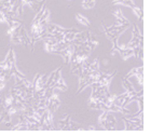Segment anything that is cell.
<instances>
[{
  "label": "cell",
  "instance_id": "6da1fadb",
  "mask_svg": "<svg viewBox=\"0 0 151 136\" xmlns=\"http://www.w3.org/2000/svg\"><path fill=\"white\" fill-rule=\"evenodd\" d=\"M1 64H2L3 69L6 70L11 77L15 78V79H19V80H23L26 78L22 73H19V69H17V67H16L15 55H14V51H13L12 47L9 49V52H8V55H6V60H3V62H1Z\"/></svg>",
  "mask_w": 151,
  "mask_h": 136
},
{
  "label": "cell",
  "instance_id": "7a4b0ae2",
  "mask_svg": "<svg viewBox=\"0 0 151 136\" xmlns=\"http://www.w3.org/2000/svg\"><path fill=\"white\" fill-rule=\"evenodd\" d=\"M129 47L133 49L135 52V56L142 60V35L137 26H133L132 38L129 42Z\"/></svg>",
  "mask_w": 151,
  "mask_h": 136
},
{
  "label": "cell",
  "instance_id": "3957f363",
  "mask_svg": "<svg viewBox=\"0 0 151 136\" xmlns=\"http://www.w3.org/2000/svg\"><path fill=\"white\" fill-rule=\"evenodd\" d=\"M98 124L105 131H116L118 123H116V118L114 116V112L104 110L98 117Z\"/></svg>",
  "mask_w": 151,
  "mask_h": 136
},
{
  "label": "cell",
  "instance_id": "277c9868",
  "mask_svg": "<svg viewBox=\"0 0 151 136\" xmlns=\"http://www.w3.org/2000/svg\"><path fill=\"white\" fill-rule=\"evenodd\" d=\"M125 131H142L144 130L142 123V111H138V114L133 118H123Z\"/></svg>",
  "mask_w": 151,
  "mask_h": 136
},
{
  "label": "cell",
  "instance_id": "5b68a950",
  "mask_svg": "<svg viewBox=\"0 0 151 136\" xmlns=\"http://www.w3.org/2000/svg\"><path fill=\"white\" fill-rule=\"evenodd\" d=\"M58 129L60 131H80L84 130L81 125L73 122L69 114H65L62 119L58 120Z\"/></svg>",
  "mask_w": 151,
  "mask_h": 136
},
{
  "label": "cell",
  "instance_id": "8992f818",
  "mask_svg": "<svg viewBox=\"0 0 151 136\" xmlns=\"http://www.w3.org/2000/svg\"><path fill=\"white\" fill-rule=\"evenodd\" d=\"M73 51H75L73 43H70V45H68L66 47H64V49H62V50L55 52V54H57V55H60V56L63 57L64 63L65 64H69L70 60H71V56H73Z\"/></svg>",
  "mask_w": 151,
  "mask_h": 136
},
{
  "label": "cell",
  "instance_id": "52a82bcc",
  "mask_svg": "<svg viewBox=\"0 0 151 136\" xmlns=\"http://www.w3.org/2000/svg\"><path fill=\"white\" fill-rule=\"evenodd\" d=\"M60 105V99L57 94L52 93V94L47 98V108L49 110L52 111L53 114L58 109Z\"/></svg>",
  "mask_w": 151,
  "mask_h": 136
},
{
  "label": "cell",
  "instance_id": "ba28073f",
  "mask_svg": "<svg viewBox=\"0 0 151 136\" xmlns=\"http://www.w3.org/2000/svg\"><path fill=\"white\" fill-rule=\"evenodd\" d=\"M113 16L116 17V24L114 25L116 26H126V27H129L131 26V23L127 19H126L123 12L121 10H116L113 11Z\"/></svg>",
  "mask_w": 151,
  "mask_h": 136
},
{
  "label": "cell",
  "instance_id": "9c48e42d",
  "mask_svg": "<svg viewBox=\"0 0 151 136\" xmlns=\"http://www.w3.org/2000/svg\"><path fill=\"white\" fill-rule=\"evenodd\" d=\"M142 73H144V68H142V67H137V68H134V69L131 70L126 76L135 77V79L137 80V82L142 86V83H144V76H142Z\"/></svg>",
  "mask_w": 151,
  "mask_h": 136
},
{
  "label": "cell",
  "instance_id": "30bf717a",
  "mask_svg": "<svg viewBox=\"0 0 151 136\" xmlns=\"http://www.w3.org/2000/svg\"><path fill=\"white\" fill-rule=\"evenodd\" d=\"M76 19H77V22L82 26H85V27H88V26L91 25V22H90V19L86 17L85 15L81 14V13H77L76 14Z\"/></svg>",
  "mask_w": 151,
  "mask_h": 136
},
{
  "label": "cell",
  "instance_id": "8fae6325",
  "mask_svg": "<svg viewBox=\"0 0 151 136\" xmlns=\"http://www.w3.org/2000/svg\"><path fill=\"white\" fill-rule=\"evenodd\" d=\"M112 4H122V6H129V8H134L136 6L132 0H113Z\"/></svg>",
  "mask_w": 151,
  "mask_h": 136
},
{
  "label": "cell",
  "instance_id": "7c38bea8",
  "mask_svg": "<svg viewBox=\"0 0 151 136\" xmlns=\"http://www.w3.org/2000/svg\"><path fill=\"white\" fill-rule=\"evenodd\" d=\"M95 6V0H83L81 3V6L84 10H90L94 8Z\"/></svg>",
  "mask_w": 151,
  "mask_h": 136
},
{
  "label": "cell",
  "instance_id": "4fadbf2b",
  "mask_svg": "<svg viewBox=\"0 0 151 136\" xmlns=\"http://www.w3.org/2000/svg\"><path fill=\"white\" fill-rule=\"evenodd\" d=\"M132 10H133V13H134V14L137 16V19H142V8H139V6H135L134 8H132Z\"/></svg>",
  "mask_w": 151,
  "mask_h": 136
},
{
  "label": "cell",
  "instance_id": "5bb4252c",
  "mask_svg": "<svg viewBox=\"0 0 151 136\" xmlns=\"http://www.w3.org/2000/svg\"><path fill=\"white\" fill-rule=\"evenodd\" d=\"M8 21H9V16L6 15V13L3 12V11H1L0 10V23H8Z\"/></svg>",
  "mask_w": 151,
  "mask_h": 136
}]
</instances>
